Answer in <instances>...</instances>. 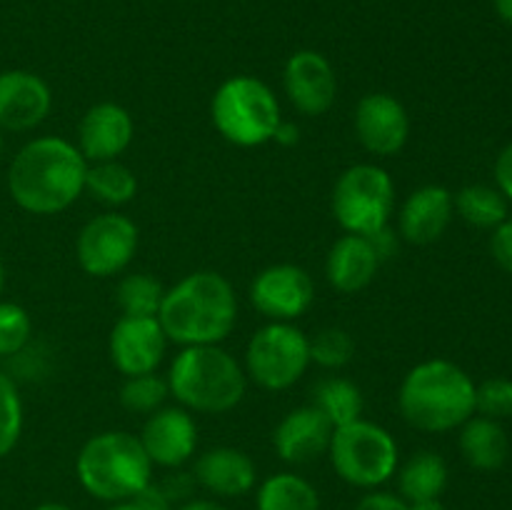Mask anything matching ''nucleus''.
I'll return each instance as SVG.
<instances>
[{
	"label": "nucleus",
	"mask_w": 512,
	"mask_h": 510,
	"mask_svg": "<svg viewBox=\"0 0 512 510\" xmlns=\"http://www.w3.org/2000/svg\"><path fill=\"white\" fill-rule=\"evenodd\" d=\"M88 160L60 135H40L15 153L8 168V193L30 215H58L85 193Z\"/></svg>",
	"instance_id": "nucleus-1"
},
{
	"label": "nucleus",
	"mask_w": 512,
	"mask_h": 510,
	"mask_svg": "<svg viewBox=\"0 0 512 510\" xmlns=\"http://www.w3.org/2000/svg\"><path fill=\"white\" fill-rule=\"evenodd\" d=\"M170 343L220 345L238 323V295L225 275L215 270H195L165 288L158 313Z\"/></svg>",
	"instance_id": "nucleus-2"
},
{
	"label": "nucleus",
	"mask_w": 512,
	"mask_h": 510,
	"mask_svg": "<svg viewBox=\"0 0 512 510\" xmlns=\"http://www.w3.org/2000/svg\"><path fill=\"white\" fill-rule=\"evenodd\" d=\"M398 410L415 430L450 433L475 415V383L453 360H423L400 383Z\"/></svg>",
	"instance_id": "nucleus-3"
},
{
	"label": "nucleus",
	"mask_w": 512,
	"mask_h": 510,
	"mask_svg": "<svg viewBox=\"0 0 512 510\" xmlns=\"http://www.w3.org/2000/svg\"><path fill=\"white\" fill-rule=\"evenodd\" d=\"M170 395L190 413L223 415L238 408L248 390L243 365L220 345L180 348L168 370Z\"/></svg>",
	"instance_id": "nucleus-4"
},
{
	"label": "nucleus",
	"mask_w": 512,
	"mask_h": 510,
	"mask_svg": "<svg viewBox=\"0 0 512 510\" xmlns=\"http://www.w3.org/2000/svg\"><path fill=\"white\" fill-rule=\"evenodd\" d=\"M75 478L88 495L103 503L130 500L153 483V463L138 435L105 430L83 443L75 455Z\"/></svg>",
	"instance_id": "nucleus-5"
},
{
	"label": "nucleus",
	"mask_w": 512,
	"mask_h": 510,
	"mask_svg": "<svg viewBox=\"0 0 512 510\" xmlns=\"http://www.w3.org/2000/svg\"><path fill=\"white\" fill-rule=\"evenodd\" d=\"M210 120L228 143L238 148H258L273 140L283 115L268 83L253 75H233L213 93Z\"/></svg>",
	"instance_id": "nucleus-6"
},
{
	"label": "nucleus",
	"mask_w": 512,
	"mask_h": 510,
	"mask_svg": "<svg viewBox=\"0 0 512 510\" xmlns=\"http://www.w3.org/2000/svg\"><path fill=\"white\" fill-rule=\"evenodd\" d=\"M328 455L335 475L360 490H378L400 468L398 443L390 430L365 418L335 428Z\"/></svg>",
	"instance_id": "nucleus-7"
},
{
	"label": "nucleus",
	"mask_w": 512,
	"mask_h": 510,
	"mask_svg": "<svg viewBox=\"0 0 512 510\" xmlns=\"http://www.w3.org/2000/svg\"><path fill=\"white\" fill-rule=\"evenodd\" d=\"M333 218L345 233L375 235L388 228L395 210V183L375 163H355L335 180L330 198Z\"/></svg>",
	"instance_id": "nucleus-8"
},
{
	"label": "nucleus",
	"mask_w": 512,
	"mask_h": 510,
	"mask_svg": "<svg viewBox=\"0 0 512 510\" xmlns=\"http://www.w3.org/2000/svg\"><path fill=\"white\" fill-rule=\"evenodd\" d=\"M310 368V338L293 323H268L245 348V375L258 388L278 393L298 383Z\"/></svg>",
	"instance_id": "nucleus-9"
},
{
	"label": "nucleus",
	"mask_w": 512,
	"mask_h": 510,
	"mask_svg": "<svg viewBox=\"0 0 512 510\" xmlns=\"http://www.w3.org/2000/svg\"><path fill=\"white\" fill-rule=\"evenodd\" d=\"M140 230L123 213H100L80 228L75 238V260L90 278H113L133 263L138 253Z\"/></svg>",
	"instance_id": "nucleus-10"
},
{
	"label": "nucleus",
	"mask_w": 512,
	"mask_h": 510,
	"mask_svg": "<svg viewBox=\"0 0 512 510\" xmlns=\"http://www.w3.org/2000/svg\"><path fill=\"white\" fill-rule=\"evenodd\" d=\"M250 303L270 323H293L313 308L315 283L295 263L268 265L250 283Z\"/></svg>",
	"instance_id": "nucleus-11"
},
{
	"label": "nucleus",
	"mask_w": 512,
	"mask_h": 510,
	"mask_svg": "<svg viewBox=\"0 0 512 510\" xmlns=\"http://www.w3.org/2000/svg\"><path fill=\"white\" fill-rule=\"evenodd\" d=\"M283 90L300 115L318 118L328 113L338 98L335 68L318 50H298L285 60Z\"/></svg>",
	"instance_id": "nucleus-12"
},
{
	"label": "nucleus",
	"mask_w": 512,
	"mask_h": 510,
	"mask_svg": "<svg viewBox=\"0 0 512 510\" xmlns=\"http://www.w3.org/2000/svg\"><path fill=\"white\" fill-rule=\"evenodd\" d=\"M168 335L158 318L120 315L108 338V353L115 370L125 378L155 373L168 350Z\"/></svg>",
	"instance_id": "nucleus-13"
},
{
	"label": "nucleus",
	"mask_w": 512,
	"mask_h": 510,
	"mask_svg": "<svg viewBox=\"0 0 512 510\" xmlns=\"http://www.w3.org/2000/svg\"><path fill=\"white\" fill-rule=\"evenodd\" d=\"M355 138L368 153L390 158L405 148L410 138V115L390 93H368L358 100L353 113Z\"/></svg>",
	"instance_id": "nucleus-14"
},
{
	"label": "nucleus",
	"mask_w": 512,
	"mask_h": 510,
	"mask_svg": "<svg viewBox=\"0 0 512 510\" xmlns=\"http://www.w3.org/2000/svg\"><path fill=\"white\" fill-rule=\"evenodd\" d=\"M138 438L153 468H180L198 448V423L183 405H163L145 418Z\"/></svg>",
	"instance_id": "nucleus-15"
},
{
	"label": "nucleus",
	"mask_w": 512,
	"mask_h": 510,
	"mask_svg": "<svg viewBox=\"0 0 512 510\" xmlns=\"http://www.w3.org/2000/svg\"><path fill=\"white\" fill-rule=\"evenodd\" d=\"M135 138V120L125 105L103 100L85 110L78 125V150L88 163L118 160Z\"/></svg>",
	"instance_id": "nucleus-16"
},
{
	"label": "nucleus",
	"mask_w": 512,
	"mask_h": 510,
	"mask_svg": "<svg viewBox=\"0 0 512 510\" xmlns=\"http://www.w3.org/2000/svg\"><path fill=\"white\" fill-rule=\"evenodd\" d=\"M53 110V90L30 70L0 73V130L25 133L43 123Z\"/></svg>",
	"instance_id": "nucleus-17"
},
{
	"label": "nucleus",
	"mask_w": 512,
	"mask_h": 510,
	"mask_svg": "<svg viewBox=\"0 0 512 510\" xmlns=\"http://www.w3.org/2000/svg\"><path fill=\"white\" fill-rule=\"evenodd\" d=\"M333 423L315 405H300L283 415L273 430V448L283 463L305 465L328 453Z\"/></svg>",
	"instance_id": "nucleus-18"
},
{
	"label": "nucleus",
	"mask_w": 512,
	"mask_h": 510,
	"mask_svg": "<svg viewBox=\"0 0 512 510\" xmlns=\"http://www.w3.org/2000/svg\"><path fill=\"white\" fill-rule=\"evenodd\" d=\"M455 215L453 193L445 185H423L400 205L398 235L410 245L438 243Z\"/></svg>",
	"instance_id": "nucleus-19"
},
{
	"label": "nucleus",
	"mask_w": 512,
	"mask_h": 510,
	"mask_svg": "<svg viewBox=\"0 0 512 510\" xmlns=\"http://www.w3.org/2000/svg\"><path fill=\"white\" fill-rule=\"evenodd\" d=\"M193 478L215 498H240L258 483V468L245 450L218 445L198 455Z\"/></svg>",
	"instance_id": "nucleus-20"
},
{
	"label": "nucleus",
	"mask_w": 512,
	"mask_h": 510,
	"mask_svg": "<svg viewBox=\"0 0 512 510\" xmlns=\"http://www.w3.org/2000/svg\"><path fill=\"white\" fill-rule=\"evenodd\" d=\"M380 263L383 260L375 253L370 238L345 233L330 245L328 258H325V278H328L330 288H335L338 293L353 295L373 283Z\"/></svg>",
	"instance_id": "nucleus-21"
},
{
	"label": "nucleus",
	"mask_w": 512,
	"mask_h": 510,
	"mask_svg": "<svg viewBox=\"0 0 512 510\" xmlns=\"http://www.w3.org/2000/svg\"><path fill=\"white\" fill-rule=\"evenodd\" d=\"M460 453L475 470L503 468L510 455V440L500 420L473 415L460 425Z\"/></svg>",
	"instance_id": "nucleus-22"
},
{
	"label": "nucleus",
	"mask_w": 512,
	"mask_h": 510,
	"mask_svg": "<svg viewBox=\"0 0 512 510\" xmlns=\"http://www.w3.org/2000/svg\"><path fill=\"white\" fill-rule=\"evenodd\" d=\"M448 485V463L433 450H420L398 468V495L405 503L440 498Z\"/></svg>",
	"instance_id": "nucleus-23"
},
{
	"label": "nucleus",
	"mask_w": 512,
	"mask_h": 510,
	"mask_svg": "<svg viewBox=\"0 0 512 510\" xmlns=\"http://www.w3.org/2000/svg\"><path fill=\"white\" fill-rule=\"evenodd\" d=\"M258 510H320V495L308 478L298 473H275L258 485Z\"/></svg>",
	"instance_id": "nucleus-24"
},
{
	"label": "nucleus",
	"mask_w": 512,
	"mask_h": 510,
	"mask_svg": "<svg viewBox=\"0 0 512 510\" xmlns=\"http://www.w3.org/2000/svg\"><path fill=\"white\" fill-rule=\"evenodd\" d=\"M310 405H315L333 423V428H340V425H348L353 420L363 418L365 398L363 390L353 380L330 375V378H323L315 385Z\"/></svg>",
	"instance_id": "nucleus-25"
},
{
	"label": "nucleus",
	"mask_w": 512,
	"mask_h": 510,
	"mask_svg": "<svg viewBox=\"0 0 512 510\" xmlns=\"http://www.w3.org/2000/svg\"><path fill=\"white\" fill-rule=\"evenodd\" d=\"M85 193L93 195L98 203L120 208V205H128L138 195V178L120 160L88 163V170H85Z\"/></svg>",
	"instance_id": "nucleus-26"
},
{
	"label": "nucleus",
	"mask_w": 512,
	"mask_h": 510,
	"mask_svg": "<svg viewBox=\"0 0 512 510\" xmlns=\"http://www.w3.org/2000/svg\"><path fill=\"white\" fill-rule=\"evenodd\" d=\"M455 213L475 228H498L508 220V198L490 185H465L453 195Z\"/></svg>",
	"instance_id": "nucleus-27"
},
{
	"label": "nucleus",
	"mask_w": 512,
	"mask_h": 510,
	"mask_svg": "<svg viewBox=\"0 0 512 510\" xmlns=\"http://www.w3.org/2000/svg\"><path fill=\"white\" fill-rule=\"evenodd\" d=\"M165 298V285L150 273H128L115 288V303L120 313L135 318H158Z\"/></svg>",
	"instance_id": "nucleus-28"
},
{
	"label": "nucleus",
	"mask_w": 512,
	"mask_h": 510,
	"mask_svg": "<svg viewBox=\"0 0 512 510\" xmlns=\"http://www.w3.org/2000/svg\"><path fill=\"white\" fill-rule=\"evenodd\" d=\"M170 398L168 380L160 378L158 373H145V375H133V378H125L123 388H120V405H123L128 413L135 415H150L155 410H160L165 405V400Z\"/></svg>",
	"instance_id": "nucleus-29"
},
{
	"label": "nucleus",
	"mask_w": 512,
	"mask_h": 510,
	"mask_svg": "<svg viewBox=\"0 0 512 510\" xmlns=\"http://www.w3.org/2000/svg\"><path fill=\"white\" fill-rule=\"evenodd\" d=\"M23 423L25 410L18 385L0 373V460L15 450L23 435Z\"/></svg>",
	"instance_id": "nucleus-30"
},
{
	"label": "nucleus",
	"mask_w": 512,
	"mask_h": 510,
	"mask_svg": "<svg viewBox=\"0 0 512 510\" xmlns=\"http://www.w3.org/2000/svg\"><path fill=\"white\" fill-rule=\"evenodd\" d=\"M355 358V340L343 328H325L310 338V363L325 370H340Z\"/></svg>",
	"instance_id": "nucleus-31"
},
{
	"label": "nucleus",
	"mask_w": 512,
	"mask_h": 510,
	"mask_svg": "<svg viewBox=\"0 0 512 510\" xmlns=\"http://www.w3.org/2000/svg\"><path fill=\"white\" fill-rule=\"evenodd\" d=\"M33 335V320L18 303L0 300V358L20 353Z\"/></svg>",
	"instance_id": "nucleus-32"
},
{
	"label": "nucleus",
	"mask_w": 512,
	"mask_h": 510,
	"mask_svg": "<svg viewBox=\"0 0 512 510\" xmlns=\"http://www.w3.org/2000/svg\"><path fill=\"white\" fill-rule=\"evenodd\" d=\"M475 413L493 420H505L512 415V380L488 378L475 385Z\"/></svg>",
	"instance_id": "nucleus-33"
},
{
	"label": "nucleus",
	"mask_w": 512,
	"mask_h": 510,
	"mask_svg": "<svg viewBox=\"0 0 512 510\" xmlns=\"http://www.w3.org/2000/svg\"><path fill=\"white\" fill-rule=\"evenodd\" d=\"M490 253H493L495 263L512 275V220H505L498 228H493L490 235Z\"/></svg>",
	"instance_id": "nucleus-34"
},
{
	"label": "nucleus",
	"mask_w": 512,
	"mask_h": 510,
	"mask_svg": "<svg viewBox=\"0 0 512 510\" xmlns=\"http://www.w3.org/2000/svg\"><path fill=\"white\" fill-rule=\"evenodd\" d=\"M355 510H410V505L395 493H385V490H370L368 495H363V498H360V503L355 505Z\"/></svg>",
	"instance_id": "nucleus-35"
},
{
	"label": "nucleus",
	"mask_w": 512,
	"mask_h": 510,
	"mask_svg": "<svg viewBox=\"0 0 512 510\" xmlns=\"http://www.w3.org/2000/svg\"><path fill=\"white\" fill-rule=\"evenodd\" d=\"M135 503L143 510H173V498H170V495L165 493L163 485L158 483H150L148 488L140 490V493L135 495Z\"/></svg>",
	"instance_id": "nucleus-36"
},
{
	"label": "nucleus",
	"mask_w": 512,
	"mask_h": 510,
	"mask_svg": "<svg viewBox=\"0 0 512 510\" xmlns=\"http://www.w3.org/2000/svg\"><path fill=\"white\" fill-rule=\"evenodd\" d=\"M495 183H498L500 193L512 203V143L500 150L498 160H495Z\"/></svg>",
	"instance_id": "nucleus-37"
},
{
	"label": "nucleus",
	"mask_w": 512,
	"mask_h": 510,
	"mask_svg": "<svg viewBox=\"0 0 512 510\" xmlns=\"http://www.w3.org/2000/svg\"><path fill=\"white\" fill-rule=\"evenodd\" d=\"M368 238H370V243H373L375 253H378L380 260L390 258V255H393L395 250H398V238H395V233H393V230H390V225H388V228L378 230V233H375V235H368Z\"/></svg>",
	"instance_id": "nucleus-38"
},
{
	"label": "nucleus",
	"mask_w": 512,
	"mask_h": 510,
	"mask_svg": "<svg viewBox=\"0 0 512 510\" xmlns=\"http://www.w3.org/2000/svg\"><path fill=\"white\" fill-rule=\"evenodd\" d=\"M273 140L278 145H283V148H293V145H298L300 140V128L293 123V120H280L278 128H275Z\"/></svg>",
	"instance_id": "nucleus-39"
},
{
	"label": "nucleus",
	"mask_w": 512,
	"mask_h": 510,
	"mask_svg": "<svg viewBox=\"0 0 512 510\" xmlns=\"http://www.w3.org/2000/svg\"><path fill=\"white\" fill-rule=\"evenodd\" d=\"M178 510H225V508L210 498H195V500H188L185 505H180Z\"/></svg>",
	"instance_id": "nucleus-40"
},
{
	"label": "nucleus",
	"mask_w": 512,
	"mask_h": 510,
	"mask_svg": "<svg viewBox=\"0 0 512 510\" xmlns=\"http://www.w3.org/2000/svg\"><path fill=\"white\" fill-rule=\"evenodd\" d=\"M493 8L498 13V18L512 28V0H493Z\"/></svg>",
	"instance_id": "nucleus-41"
},
{
	"label": "nucleus",
	"mask_w": 512,
	"mask_h": 510,
	"mask_svg": "<svg viewBox=\"0 0 512 510\" xmlns=\"http://www.w3.org/2000/svg\"><path fill=\"white\" fill-rule=\"evenodd\" d=\"M410 510H445V505L440 503V498L433 500H418V503H408Z\"/></svg>",
	"instance_id": "nucleus-42"
},
{
	"label": "nucleus",
	"mask_w": 512,
	"mask_h": 510,
	"mask_svg": "<svg viewBox=\"0 0 512 510\" xmlns=\"http://www.w3.org/2000/svg\"><path fill=\"white\" fill-rule=\"evenodd\" d=\"M105 510H143V508L135 503V498H130V500H120V503H110V508Z\"/></svg>",
	"instance_id": "nucleus-43"
},
{
	"label": "nucleus",
	"mask_w": 512,
	"mask_h": 510,
	"mask_svg": "<svg viewBox=\"0 0 512 510\" xmlns=\"http://www.w3.org/2000/svg\"><path fill=\"white\" fill-rule=\"evenodd\" d=\"M33 510H75V508H70V505H65V503H40V505H35Z\"/></svg>",
	"instance_id": "nucleus-44"
},
{
	"label": "nucleus",
	"mask_w": 512,
	"mask_h": 510,
	"mask_svg": "<svg viewBox=\"0 0 512 510\" xmlns=\"http://www.w3.org/2000/svg\"><path fill=\"white\" fill-rule=\"evenodd\" d=\"M3 288H5V265L3 260H0V295H3Z\"/></svg>",
	"instance_id": "nucleus-45"
},
{
	"label": "nucleus",
	"mask_w": 512,
	"mask_h": 510,
	"mask_svg": "<svg viewBox=\"0 0 512 510\" xmlns=\"http://www.w3.org/2000/svg\"><path fill=\"white\" fill-rule=\"evenodd\" d=\"M3 145H5V140H3V130H0V155H3Z\"/></svg>",
	"instance_id": "nucleus-46"
}]
</instances>
